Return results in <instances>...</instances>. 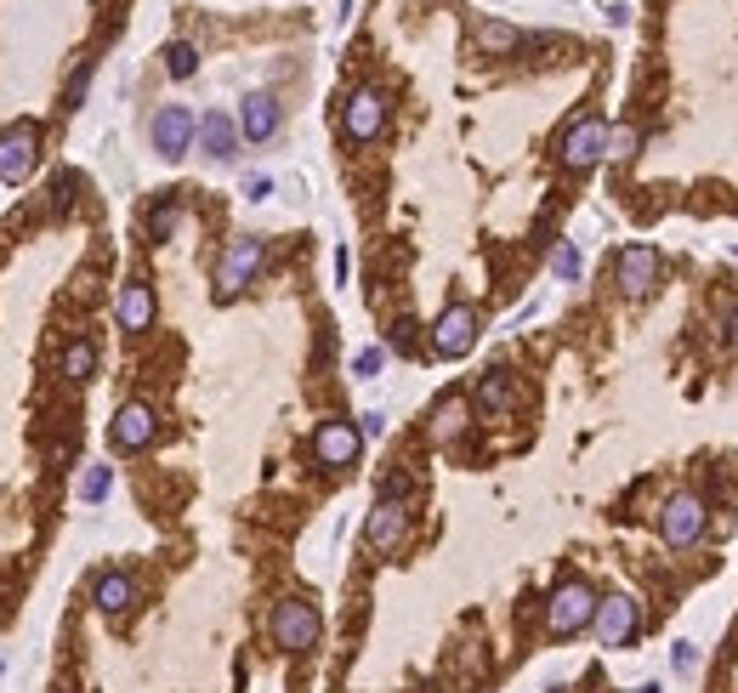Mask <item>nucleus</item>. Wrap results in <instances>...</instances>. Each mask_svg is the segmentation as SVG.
Masks as SVG:
<instances>
[{
  "instance_id": "nucleus-9",
  "label": "nucleus",
  "mask_w": 738,
  "mask_h": 693,
  "mask_svg": "<svg viewBox=\"0 0 738 693\" xmlns=\"http://www.w3.org/2000/svg\"><path fill=\"white\" fill-rule=\"evenodd\" d=\"M665 279V256L653 245H625L614 256V285H619V296H631V302H642V296H653V285Z\"/></svg>"
},
{
  "instance_id": "nucleus-10",
  "label": "nucleus",
  "mask_w": 738,
  "mask_h": 693,
  "mask_svg": "<svg viewBox=\"0 0 738 693\" xmlns=\"http://www.w3.org/2000/svg\"><path fill=\"white\" fill-rule=\"evenodd\" d=\"M409 529H415V512H409V500H398V495H381L375 506H369L364 540H369V551H381V557H392V551H404Z\"/></svg>"
},
{
  "instance_id": "nucleus-22",
  "label": "nucleus",
  "mask_w": 738,
  "mask_h": 693,
  "mask_svg": "<svg viewBox=\"0 0 738 693\" xmlns=\"http://www.w3.org/2000/svg\"><path fill=\"white\" fill-rule=\"evenodd\" d=\"M176 228H182V199H154L148 205V216H142V233L154 239V245H165V239H176Z\"/></svg>"
},
{
  "instance_id": "nucleus-21",
  "label": "nucleus",
  "mask_w": 738,
  "mask_h": 693,
  "mask_svg": "<svg viewBox=\"0 0 738 693\" xmlns=\"http://www.w3.org/2000/svg\"><path fill=\"white\" fill-rule=\"evenodd\" d=\"M472 40L483 46V57H511L517 46H523V29H511V23H500V18H477Z\"/></svg>"
},
{
  "instance_id": "nucleus-17",
  "label": "nucleus",
  "mask_w": 738,
  "mask_h": 693,
  "mask_svg": "<svg viewBox=\"0 0 738 693\" xmlns=\"http://www.w3.org/2000/svg\"><path fill=\"white\" fill-rule=\"evenodd\" d=\"M472 398L466 392H443L438 404H432V421H426V432H432V444H455L460 432L472 427Z\"/></svg>"
},
{
  "instance_id": "nucleus-33",
  "label": "nucleus",
  "mask_w": 738,
  "mask_h": 693,
  "mask_svg": "<svg viewBox=\"0 0 738 693\" xmlns=\"http://www.w3.org/2000/svg\"><path fill=\"white\" fill-rule=\"evenodd\" d=\"M409 341H415V324H398V330H392V347H398V353H404V347H409Z\"/></svg>"
},
{
  "instance_id": "nucleus-16",
  "label": "nucleus",
  "mask_w": 738,
  "mask_h": 693,
  "mask_svg": "<svg viewBox=\"0 0 738 693\" xmlns=\"http://www.w3.org/2000/svg\"><path fill=\"white\" fill-rule=\"evenodd\" d=\"M154 285L148 279H131V285H120V302H114V319H120V330H131V336H142V330H154Z\"/></svg>"
},
{
  "instance_id": "nucleus-30",
  "label": "nucleus",
  "mask_w": 738,
  "mask_h": 693,
  "mask_svg": "<svg viewBox=\"0 0 738 693\" xmlns=\"http://www.w3.org/2000/svg\"><path fill=\"white\" fill-rule=\"evenodd\" d=\"M381 427H387V415H381V409H369V415H358V432H364V438H381Z\"/></svg>"
},
{
  "instance_id": "nucleus-11",
  "label": "nucleus",
  "mask_w": 738,
  "mask_h": 693,
  "mask_svg": "<svg viewBox=\"0 0 738 693\" xmlns=\"http://www.w3.org/2000/svg\"><path fill=\"white\" fill-rule=\"evenodd\" d=\"M159 438V415L154 404H142V398H131V404L114 409V421H108V444H114V455H142V449Z\"/></svg>"
},
{
  "instance_id": "nucleus-7",
  "label": "nucleus",
  "mask_w": 738,
  "mask_h": 693,
  "mask_svg": "<svg viewBox=\"0 0 738 693\" xmlns=\"http://www.w3.org/2000/svg\"><path fill=\"white\" fill-rule=\"evenodd\" d=\"M35 165H40V125L35 120L0 125V182L18 188V182H29Z\"/></svg>"
},
{
  "instance_id": "nucleus-25",
  "label": "nucleus",
  "mask_w": 738,
  "mask_h": 693,
  "mask_svg": "<svg viewBox=\"0 0 738 693\" xmlns=\"http://www.w3.org/2000/svg\"><path fill=\"white\" fill-rule=\"evenodd\" d=\"M108 489H114V472H108V466H86V472H80V483H74V495L86 500V506L108 500Z\"/></svg>"
},
{
  "instance_id": "nucleus-2",
  "label": "nucleus",
  "mask_w": 738,
  "mask_h": 693,
  "mask_svg": "<svg viewBox=\"0 0 738 693\" xmlns=\"http://www.w3.org/2000/svg\"><path fill=\"white\" fill-rule=\"evenodd\" d=\"M267 637H273L279 654H307L324 637V620H318V608L307 597H279L273 614H267Z\"/></svg>"
},
{
  "instance_id": "nucleus-35",
  "label": "nucleus",
  "mask_w": 738,
  "mask_h": 693,
  "mask_svg": "<svg viewBox=\"0 0 738 693\" xmlns=\"http://www.w3.org/2000/svg\"><path fill=\"white\" fill-rule=\"evenodd\" d=\"M721 336H727V347H738V313H727V319H721Z\"/></svg>"
},
{
  "instance_id": "nucleus-34",
  "label": "nucleus",
  "mask_w": 738,
  "mask_h": 693,
  "mask_svg": "<svg viewBox=\"0 0 738 693\" xmlns=\"http://www.w3.org/2000/svg\"><path fill=\"white\" fill-rule=\"evenodd\" d=\"M347 273H352V256L347 250H335V285H347Z\"/></svg>"
},
{
  "instance_id": "nucleus-20",
  "label": "nucleus",
  "mask_w": 738,
  "mask_h": 693,
  "mask_svg": "<svg viewBox=\"0 0 738 693\" xmlns=\"http://www.w3.org/2000/svg\"><path fill=\"white\" fill-rule=\"evenodd\" d=\"M472 404L483 409V415H506V409L517 404V375H511V370H489L472 387Z\"/></svg>"
},
{
  "instance_id": "nucleus-1",
  "label": "nucleus",
  "mask_w": 738,
  "mask_h": 693,
  "mask_svg": "<svg viewBox=\"0 0 738 693\" xmlns=\"http://www.w3.org/2000/svg\"><path fill=\"white\" fill-rule=\"evenodd\" d=\"M597 591L585 586L580 574H568V580H557L551 586V597H545V631L551 637H580V631H591V620H597Z\"/></svg>"
},
{
  "instance_id": "nucleus-8",
  "label": "nucleus",
  "mask_w": 738,
  "mask_h": 693,
  "mask_svg": "<svg viewBox=\"0 0 738 693\" xmlns=\"http://www.w3.org/2000/svg\"><path fill=\"white\" fill-rule=\"evenodd\" d=\"M602 648H631L642 637V603H636L631 591H608L597 603V620H591Z\"/></svg>"
},
{
  "instance_id": "nucleus-3",
  "label": "nucleus",
  "mask_w": 738,
  "mask_h": 693,
  "mask_svg": "<svg viewBox=\"0 0 738 693\" xmlns=\"http://www.w3.org/2000/svg\"><path fill=\"white\" fill-rule=\"evenodd\" d=\"M608 137H614V125L602 120V114H580V120L557 137V160H563V171H591V165H602L608 160Z\"/></svg>"
},
{
  "instance_id": "nucleus-28",
  "label": "nucleus",
  "mask_w": 738,
  "mask_h": 693,
  "mask_svg": "<svg viewBox=\"0 0 738 693\" xmlns=\"http://www.w3.org/2000/svg\"><path fill=\"white\" fill-rule=\"evenodd\" d=\"M580 250H574V245H557V250H551V273H557V279H580Z\"/></svg>"
},
{
  "instance_id": "nucleus-23",
  "label": "nucleus",
  "mask_w": 738,
  "mask_h": 693,
  "mask_svg": "<svg viewBox=\"0 0 738 693\" xmlns=\"http://www.w3.org/2000/svg\"><path fill=\"white\" fill-rule=\"evenodd\" d=\"M63 375H69V381H91V375H97V341H69V347H63Z\"/></svg>"
},
{
  "instance_id": "nucleus-12",
  "label": "nucleus",
  "mask_w": 738,
  "mask_h": 693,
  "mask_svg": "<svg viewBox=\"0 0 738 693\" xmlns=\"http://www.w3.org/2000/svg\"><path fill=\"white\" fill-rule=\"evenodd\" d=\"M381 131H387V97L375 86H358L347 103H341V137H347V143H375Z\"/></svg>"
},
{
  "instance_id": "nucleus-13",
  "label": "nucleus",
  "mask_w": 738,
  "mask_h": 693,
  "mask_svg": "<svg viewBox=\"0 0 738 693\" xmlns=\"http://www.w3.org/2000/svg\"><path fill=\"white\" fill-rule=\"evenodd\" d=\"M148 137H154V154H159V160H182V154L194 148V137H199V120L182 103H165L154 114V125H148Z\"/></svg>"
},
{
  "instance_id": "nucleus-31",
  "label": "nucleus",
  "mask_w": 738,
  "mask_h": 693,
  "mask_svg": "<svg viewBox=\"0 0 738 693\" xmlns=\"http://www.w3.org/2000/svg\"><path fill=\"white\" fill-rule=\"evenodd\" d=\"M699 665V654H693V642H676V671H693Z\"/></svg>"
},
{
  "instance_id": "nucleus-27",
  "label": "nucleus",
  "mask_w": 738,
  "mask_h": 693,
  "mask_svg": "<svg viewBox=\"0 0 738 693\" xmlns=\"http://www.w3.org/2000/svg\"><path fill=\"white\" fill-rule=\"evenodd\" d=\"M91 69H97V63H91V57H80V63H74V74H69V86H63V108H80V103H86Z\"/></svg>"
},
{
  "instance_id": "nucleus-6",
  "label": "nucleus",
  "mask_w": 738,
  "mask_h": 693,
  "mask_svg": "<svg viewBox=\"0 0 738 693\" xmlns=\"http://www.w3.org/2000/svg\"><path fill=\"white\" fill-rule=\"evenodd\" d=\"M704 523H710V506H704V495H693V489H676V495L659 506V540H665L670 551L699 546Z\"/></svg>"
},
{
  "instance_id": "nucleus-15",
  "label": "nucleus",
  "mask_w": 738,
  "mask_h": 693,
  "mask_svg": "<svg viewBox=\"0 0 738 693\" xmlns=\"http://www.w3.org/2000/svg\"><path fill=\"white\" fill-rule=\"evenodd\" d=\"M279 120H284V108L273 91H245V103H239V137L245 143H267L279 131Z\"/></svg>"
},
{
  "instance_id": "nucleus-29",
  "label": "nucleus",
  "mask_w": 738,
  "mask_h": 693,
  "mask_svg": "<svg viewBox=\"0 0 738 693\" xmlns=\"http://www.w3.org/2000/svg\"><path fill=\"white\" fill-rule=\"evenodd\" d=\"M381 364H387V353H381V347H364V353L352 358V375H375Z\"/></svg>"
},
{
  "instance_id": "nucleus-14",
  "label": "nucleus",
  "mask_w": 738,
  "mask_h": 693,
  "mask_svg": "<svg viewBox=\"0 0 738 693\" xmlns=\"http://www.w3.org/2000/svg\"><path fill=\"white\" fill-rule=\"evenodd\" d=\"M358 449H364V432L352 427V421H318V432H313V461L318 466L341 472V466L358 461Z\"/></svg>"
},
{
  "instance_id": "nucleus-32",
  "label": "nucleus",
  "mask_w": 738,
  "mask_h": 693,
  "mask_svg": "<svg viewBox=\"0 0 738 693\" xmlns=\"http://www.w3.org/2000/svg\"><path fill=\"white\" fill-rule=\"evenodd\" d=\"M267 194H273V182H267V177H250L245 182V199H267Z\"/></svg>"
},
{
  "instance_id": "nucleus-26",
  "label": "nucleus",
  "mask_w": 738,
  "mask_h": 693,
  "mask_svg": "<svg viewBox=\"0 0 738 693\" xmlns=\"http://www.w3.org/2000/svg\"><path fill=\"white\" fill-rule=\"evenodd\" d=\"M636 148H642V131H636V125H619L614 137H608V160L631 165V160H636Z\"/></svg>"
},
{
  "instance_id": "nucleus-19",
  "label": "nucleus",
  "mask_w": 738,
  "mask_h": 693,
  "mask_svg": "<svg viewBox=\"0 0 738 693\" xmlns=\"http://www.w3.org/2000/svg\"><path fill=\"white\" fill-rule=\"evenodd\" d=\"M199 148H205L216 165L233 160V154H239V120H228V114H216L211 108V114L199 120Z\"/></svg>"
},
{
  "instance_id": "nucleus-24",
  "label": "nucleus",
  "mask_w": 738,
  "mask_h": 693,
  "mask_svg": "<svg viewBox=\"0 0 738 693\" xmlns=\"http://www.w3.org/2000/svg\"><path fill=\"white\" fill-rule=\"evenodd\" d=\"M165 74H171V80H194L199 74V46L194 40H171V46H165Z\"/></svg>"
},
{
  "instance_id": "nucleus-4",
  "label": "nucleus",
  "mask_w": 738,
  "mask_h": 693,
  "mask_svg": "<svg viewBox=\"0 0 738 693\" xmlns=\"http://www.w3.org/2000/svg\"><path fill=\"white\" fill-rule=\"evenodd\" d=\"M262 262H267V239H262V233H239V239H228L222 262H216V296L233 302V296L262 273Z\"/></svg>"
},
{
  "instance_id": "nucleus-5",
  "label": "nucleus",
  "mask_w": 738,
  "mask_h": 693,
  "mask_svg": "<svg viewBox=\"0 0 738 693\" xmlns=\"http://www.w3.org/2000/svg\"><path fill=\"white\" fill-rule=\"evenodd\" d=\"M477 336H483V313H477L472 302H449L438 319H432V330H426V341H432L438 358H466L477 347Z\"/></svg>"
},
{
  "instance_id": "nucleus-18",
  "label": "nucleus",
  "mask_w": 738,
  "mask_h": 693,
  "mask_svg": "<svg viewBox=\"0 0 738 693\" xmlns=\"http://www.w3.org/2000/svg\"><path fill=\"white\" fill-rule=\"evenodd\" d=\"M91 603H97V614H103V620H125V614L137 608V580H131V574H120V569L97 574Z\"/></svg>"
}]
</instances>
